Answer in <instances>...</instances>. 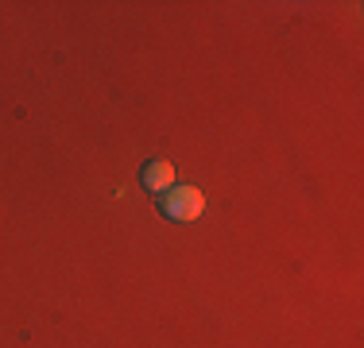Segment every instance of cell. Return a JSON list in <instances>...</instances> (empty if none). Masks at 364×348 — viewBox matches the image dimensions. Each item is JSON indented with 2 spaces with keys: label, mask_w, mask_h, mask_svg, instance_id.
I'll return each mask as SVG.
<instances>
[{
  "label": "cell",
  "mask_w": 364,
  "mask_h": 348,
  "mask_svg": "<svg viewBox=\"0 0 364 348\" xmlns=\"http://www.w3.org/2000/svg\"><path fill=\"white\" fill-rule=\"evenodd\" d=\"M159 213L175 224H190L205 213V194L198 186H171L167 194H159Z\"/></svg>",
  "instance_id": "1"
},
{
  "label": "cell",
  "mask_w": 364,
  "mask_h": 348,
  "mask_svg": "<svg viewBox=\"0 0 364 348\" xmlns=\"http://www.w3.org/2000/svg\"><path fill=\"white\" fill-rule=\"evenodd\" d=\"M140 182H144V190L147 194H167L171 186H178L175 182V163H167V159H147L144 163V170H140Z\"/></svg>",
  "instance_id": "2"
}]
</instances>
